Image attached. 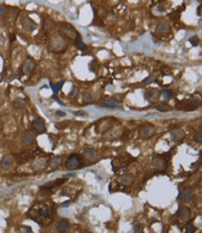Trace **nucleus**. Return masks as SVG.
Returning <instances> with one entry per match:
<instances>
[{"instance_id":"obj_27","label":"nucleus","mask_w":202,"mask_h":233,"mask_svg":"<svg viewBox=\"0 0 202 233\" xmlns=\"http://www.w3.org/2000/svg\"><path fill=\"white\" fill-rule=\"evenodd\" d=\"M196 229L194 227V225L192 223H189V224L186 225V227H185V232L186 233H193L195 232Z\"/></svg>"},{"instance_id":"obj_15","label":"nucleus","mask_w":202,"mask_h":233,"mask_svg":"<svg viewBox=\"0 0 202 233\" xmlns=\"http://www.w3.org/2000/svg\"><path fill=\"white\" fill-rule=\"evenodd\" d=\"M178 215L179 217L181 218V219H183V220H186V219H188L190 216V211L188 208L186 207H183V208H181V209L179 210V212H178Z\"/></svg>"},{"instance_id":"obj_38","label":"nucleus","mask_w":202,"mask_h":233,"mask_svg":"<svg viewBox=\"0 0 202 233\" xmlns=\"http://www.w3.org/2000/svg\"><path fill=\"white\" fill-rule=\"evenodd\" d=\"M56 101H57L58 103H59V104H60V105H64V103H62V102H61V101H60V100H59V99H56Z\"/></svg>"},{"instance_id":"obj_4","label":"nucleus","mask_w":202,"mask_h":233,"mask_svg":"<svg viewBox=\"0 0 202 233\" xmlns=\"http://www.w3.org/2000/svg\"><path fill=\"white\" fill-rule=\"evenodd\" d=\"M21 26L27 32H33L37 28V24L28 16H24L21 19Z\"/></svg>"},{"instance_id":"obj_1","label":"nucleus","mask_w":202,"mask_h":233,"mask_svg":"<svg viewBox=\"0 0 202 233\" xmlns=\"http://www.w3.org/2000/svg\"><path fill=\"white\" fill-rule=\"evenodd\" d=\"M81 164H82V161H81L80 156L77 154L71 155L69 157L68 161H66V169L69 171H73V170H77L78 168H80Z\"/></svg>"},{"instance_id":"obj_20","label":"nucleus","mask_w":202,"mask_h":233,"mask_svg":"<svg viewBox=\"0 0 202 233\" xmlns=\"http://www.w3.org/2000/svg\"><path fill=\"white\" fill-rule=\"evenodd\" d=\"M13 105H14L16 108H22V107L25 105V101L21 98H17L13 102Z\"/></svg>"},{"instance_id":"obj_25","label":"nucleus","mask_w":202,"mask_h":233,"mask_svg":"<svg viewBox=\"0 0 202 233\" xmlns=\"http://www.w3.org/2000/svg\"><path fill=\"white\" fill-rule=\"evenodd\" d=\"M94 100V96H93V94L91 93H87L84 95V98H83V101L85 102V103H91L92 101Z\"/></svg>"},{"instance_id":"obj_16","label":"nucleus","mask_w":202,"mask_h":233,"mask_svg":"<svg viewBox=\"0 0 202 233\" xmlns=\"http://www.w3.org/2000/svg\"><path fill=\"white\" fill-rule=\"evenodd\" d=\"M68 227H69L68 221L65 220V219H62V220L60 221L59 224H58L57 229H58V231H59V232H64L66 229H68Z\"/></svg>"},{"instance_id":"obj_18","label":"nucleus","mask_w":202,"mask_h":233,"mask_svg":"<svg viewBox=\"0 0 202 233\" xmlns=\"http://www.w3.org/2000/svg\"><path fill=\"white\" fill-rule=\"evenodd\" d=\"M155 109L158 110V111L159 112H163V113H165V112H168V111H170L171 110V107L170 106V105H168L167 104H159V105H158V106L155 107Z\"/></svg>"},{"instance_id":"obj_21","label":"nucleus","mask_w":202,"mask_h":233,"mask_svg":"<svg viewBox=\"0 0 202 233\" xmlns=\"http://www.w3.org/2000/svg\"><path fill=\"white\" fill-rule=\"evenodd\" d=\"M64 81H61L60 83L58 84H52L50 83V86H51V89H52V92H54V93H57V92H59V90L62 89V85H64Z\"/></svg>"},{"instance_id":"obj_3","label":"nucleus","mask_w":202,"mask_h":233,"mask_svg":"<svg viewBox=\"0 0 202 233\" xmlns=\"http://www.w3.org/2000/svg\"><path fill=\"white\" fill-rule=\"evenodd\" d=\"M60 32L62 36L71 39H77V37L78 36V34L76 31V29L70 24H62L60 28Z\"/></svg>"},{"instance_id":"obj_39","label":"nucleus","mask_w":202,"mask_h":233,"mask_svg":"<svg viewBox=\"0 0 202 233\" xmlns=\"http://www.w3.org/2000/svg\"><path fill=\"white\" fill-rule=\"evenodd\" d=\"M160 1H165V0H160Z\"/></svg>"},{"instance_id":"obj_8","label":"nucleus","mask_w":202,"mask_h":233,"mask_svg":"<svg viewBox=\"0 0 202 233\" xmlns=\"http://www.w3.org/2000/svg\"><path fill=\"white\" fill-rule=\"evenodd\" d=\"M34 67H36V64H34V61H33L32 59H28L24 64L22 72H24V74H25V75H29V74L32 73V71L34 69Z\"/></svg>"},{"instance_id":"obj_11","label":"nucleus","mask_w":202,"mask_h":233,"mask_svg":"<svg viewBox=\"0 0 202 233\" xmlns=\"http://www.w3.org/2000/svg\"><path fill=\"white\" fill-rule=\"evenodd\" d=\"M170 31V25H169L168 22H162V24H158L157 29H155V32L157 34L160 35V36H165L167 35Z\"/></svg>"},{"instance_id":"obj_10","label":"nucleus","mask_w":202,"mask_h":233,"mask_svg":"<svg viewBox=\"0 0 202 233\" xmlns=\"http://www.w3.org/2000/svg\"><path fill=\"white\" fill-rule=\"evenodd\" d=\"M21 141L25 145H33L34 142V135L31 132H27V133H24V135L21 137Z\"/></svg>"},{"instance_id":"obj_33","label":"nucleus","mask_w":202,"mask_h":233,"mask_svg":"<svg viewBox=\"0 0 202 233\" xmlns=\"http://www.w3.org/2000/svg\"><path fill=\"white\" fill-rule=\"evenodd\" d=\"M74 114L76 116H80V117H83V116L86 115V113L84 111H76L74 112Z\"/></svg>"},{"instance_id":"obj_24","label":"nucleus","mask_w":202,"mask_h":233,"mask_svg":"<svg viewBox=\"0 0 202 233\" xmlns=\"http://www.w3.org/2000/svg\"><path fill=\"white\" fill-rule=\"evenodd\" d=\"M61 164V158H54L50 162L51 168H57Z\"/></svg>"},{"instance_id":"obj_40","label":"nucleus","mask_w":202,"mask_h":233,"mask_svg":"<svg viewBox=\"0 0 202 233\" xmlns=\"http://www.w3.org/2000/svg\"><path fill=\"white\" fill-rule=\"evenodd\" d=\"M198 1H201V0H198Z\"/></svg>"},{"instance_id":"obj_17","label":"nucleus","mask_w":202,"mask_h":233,"mask_svg":"<svg viewBox=\"0 0 202 233\" xmlns=\"http://www.w3.org/2000/svg\"><path fill=\"white\" fill-rule=\"evenodd\" d=\"M192 195H193V191L191 190V189H185V190L183 191V193H182V200L184 201H189L190 199H191L192 197Z\"/></svg>"},{"instance_id":"obj_37","label":"nucleus","mask_w":202,"mask_h":233,"mask_svg":"<svg viewBox=\"0 0 202 233\" xmlns=\"http://www.w3.org/2000/svg\"><path fill=\"white\" fill-rule=\"evenodd\" d=\"M198 16H201V7H198Z\"/></svg>"},{"instance_id":"obj_35","label":"nucleus","mask_w":202,"mask_h":233,"mask_svg":"<svg viewBox=\"0 0 202 233\" xmlns=\"http://www.w3.org/2000/svg\"><path fill=\"white\" fill-rule=\"evenodd\" d=\"M4 13H5L4 9H3L1 6H0V16H3V15H4Z\"/></svg>"},{"instance_id":"obj_28","label":"nucleus","mask_w":202,"mask_h":233,"mask_svg":"<svg viewBox=\"0 0 202 233\" xmlns=\"http://www.w3.org/2000/svg\"><path fill=\"white\" fill-rule=\"evenodd\" d=\"M133 230L135 232H141L143 230V225L140 224V223H135L133 225Z\"/></svg>"},{"instance_id":"obj_2","label":"nucleus","mask_w":202,"mask_h":233,"mask_svg":"<svg viewBox=\"0 0 202 233\" xmlns=\"http://www.w3.org/2000/svg\"><path fill=\"white\" fill-rule=\"evenodd\" d=\"M155 127L154 125H143L139 129V136L143 139H149L155 133Z\"/></svg>"},{"instance_id":"obj_29","label":"nucleus","mask_w":202,"mask_h":233,"mask_svg":"<svg viewBox=\"0 0 202 233\" xmlns=\"http://www.w3.org/2000/svg\"><path fill=\"white\" fill-rule=\"evenodd\" d=\"M189 42L191 43V44L194 46V47H196V46H198V42H199V39H198V36H193V37H191V38L189 39Z\"/></svg>"},{"instance_id":"obj_23","label":"nucleus","mask_w":202,"mask_h":233,"mask_svg":"<svg viewBox=\"0 0 202 233\" xmlns=\"http://www.w3.org/2000/svg\"><path fill=\"white\" fill-rule=\"evenodd\" d=\"M102 107H106V108H118L119 105H117V103L113 102V101H109V102H106V103H103L102 105Z\"/></svg>"},{"instance_id":"obj_5","label":"nucleus","mask_w":202,"mask_h":233,"mask_svg":"<svg viewBox=\"0 0 202 233\" xmlns=\"http://www.w3.org/2000/svg\"><path fill=\"white\" fill-rule=\"evenodd\" d=\"M33 130L37 133H44L46 132V126H45V122L42 118H36L33 121Z\"/></svg>"},{"instance_id":"obj_7","label":"nucleus","mask_w":202,"mask_h":233,"mask_svg":"<svg viewBox=\"0 0 202 233\" xmlns=\"http://www.w3.org/2000/svg\"><path fill=\"white\" fill-rule=\"evenodd\" d=\"M153 166L155 169L163 170L167 166V161L164 160L162 157H155L153 160Z\"/></svg>"},{"instance_id":"obj_12","label":"nucleus","mask_w":202,"mask_h":233,"mask_svg":"<svg viewBox=\"0 0 202 233\" xmlns=\"http://www.w3.org/2000/svg\"><path fill=\"white\" fill-rule=\"evenodd\" d=\"M84 154H85L86 158L90 161H94L97 160V152H96L93 148H89V147L84 148Z\"/></svg>"},{"instance_id":"obj_30","label":"nucleus","mask_w":202,"mask_h":233,"mask_svg":"<svg viewBox=\"0 0 202 233\" xmlns=\"http://www.w3.org/2000/svg\"><path fill=\"white\" fill-rule=\"evenodd\" d=\"M194 140L197 143H201L202 141V133H197L196 134L194 135Z\"/></svg>"},{"instance_id":"obj_6","label":"nucleus","mask_w":202,"mask_h":233,"mask_svg":"<svg viewBox=\"0 0 202 233\" xmlns=\"http://www.w3.org/2000/svg\"><path fill=\"white\" fill-rule=\"evenodd\" d=\"M134 181V176L131 175V174H123V175H120L117 179V182L119 184L122 185V186H130L133 185Z\"/></svg>"},{"instance_id":"obj_31","label":"nucleus","mask_w":202,"mask_h":233,"mask_svg":"<svg viewBox=\"0 0 202 233\" xmlns=\"http://www.w3.org/2000/svg\"><path fill=\"white\" fill-rule=\"evenodd\" d=\"M171 95H172V92H170V90H166L163 92V97L165 99H170V97H171Z\"/></svg>"},{"instance_id":"obj_14","label":"nucleus","mask_w":202,"mask_h":233,"mask_svg":"<svg viewBox=\"0 0 202 233\" xmlns=\"http://www.w3.org/2000/svg\"><path fill=\"white\" fill-rule=\"evenodd\" d=\"M12 164H13V161L9 156L3 157V158L1 160V161H0V166L5 170H9V168L12 166Z\"/></svg>"},{"instance_id":"obj_9","label":"nucleus","mask_w":202,"mask_h":233,"mask_svg":"<svg viewBox=\"0 0 202 233\" xmlns=\"http://www.w3.org/2000/svg\"><path fill=\"white\" fill-rule=\"evenodd\" d=\"M170 135H171V138H172L175 142L181 141V140H183L185 137L184 132L180 130V129H175V130H171V132H170Z\"/></svg>"},{"instance_id":"obj_22","label":"nucleus","mask_w":202,"mask_h":233,"mask_svg":"<svg viewBox=\"0 0 202 233\" xmlns=\"http://www.w3.org/2000/svg\"><path fill=\"white\" fill-rule=\"evenodd\" d=\"M76 44H77V47L78 48V49H80V50H85L87 49V46L84 44L79 36H77V39H76Z\"/></svg>"},{"instance_id":"obj_19","label":"nucleus","mask_w":202,"mask_h":233,"mask_svg":"<svg viewBox=\"0 0 202 233\" xmlns=\"http://www.w3.org/2000/svg\"><path fill=\"white\" fill-rule=\"evenodd\" d=\"M38 214H40L41 216H43V217H46V218L50 217V211H49V209L47 206L40 208V209L38 210Z\"/></svg>"},{"instance_id":"obj_32","label":"nucleus","mask_w":202,"mask_h":233,"mask_svg":"<svg viewBox=\"0 0 202 233\" xmlns=\"http://www.w3.org/2000/svg\"><path fill=\"white\" fill-rule=\"evenodd\" d=\"M155 79V76H150L148 78H146L145 80H143V84H149V83H151V82H153Z\"/></svg>"},{"instance_id":"obj_36","label":"nucleus","mask_w":202,"mask_h":233,"mask_svg":"<svg viewBox=\"0 0 202 233\" xmlns=\"http://www.w3.org/2000/svg\"><path fill=\"white\" fill-rule=\"evenodd\" d=\"M70 203H71V201H67V202H65V203H62V207H65V206L69 205V204H70Z\"/></svg>"},{"instance_id":"obj_13","label":"nucleus","mask_w":202,"mask_h":233,"mask_svg":"<svg viewBox=\"0 0 202 233\" xmlns=\"http://www.w3.org/2000/svg\"><path fill=\"white\" fill-rule=\"evenodd\" d=\"M61 45H64V42L62 41V39L61 37H58V36H54L53 38L51 39V46L53 47V49H55L56 52H60V50H62V46H60Z\"/></svg>"},{"instance_id":"obj_26","label":"nucleus","mask_w":202,"mask_h":233,"mask_svg":"<svg viewBox=\"0 0 202 233\" xmlns=\"http://www.w3.org/2000/svg\"><path fill=\"white\" fill-rule=\"evenodd\" d=\"M52 24H53V21H51V20L46 19L44 21V22H43V26H44V29H45V30H48V29H49V28L52 26Z\"/></svg>"},{"instance_id":"obj_34","label":"nucleus","mask_w":202,"mask_h":233,"mask_svg":"<svg viewBox=\"0 0 202 233\" xmlns=\"http://www.w3.org/2000/svg\"><path fill=\"white\" fill-rule=\"evenodd\" d=\"M56 114H57V116H59V117H65V116H66L65 112L61 111V110H58V111L56 112Z\"/></svg>"}]
</instances>
